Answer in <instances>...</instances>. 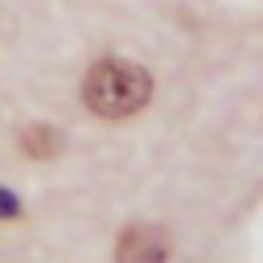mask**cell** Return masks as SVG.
Returning <instances> with one entry per match:
<instances>
[{
    "instance_id": "3957f363",
    "label": "cell",
    "mask_w": 263,
    "mask_h": 263,
    "mask_svg": "<svg viewBox=\"0 0 263 263\" xmlns=\"http://www.w3.org/2000/svg\"><path fill=\"white\" fill-rule=\"evenodd\" d=\"M21 148H25L33 160H49V156H58L62 140H58V132H53L49 123H37V127H25V136H21Z\"/></svg>"
},
{
    "instance_id": "7a4b0ae2",
    "label": "cell",
    "mask_w": 263,
    "mask_h": 263,
    "mask_svg": "<svg viewBox=\"0 0 263 263\" xmlns=\"http://www.w3.org/2000/svg\"><path fill=\"white\" fill-rule=\"evenodd\" d=\"M168 234L160 226H127L115 242V263H168Z\"/></svg>"
},
{
    "instance_id": "6da1fadb",
    "label": "cell",
    "mask_w": 263,
    "mask_h": 263,
    "mask_svg": "<svg viewBox=\"0 0 263 263\" xmlns=\"http://www.w3.org/2000/svg\"><path fill=\"white\" fill-rule=\"evenodd\" d=\"M152 95V78L144 66L136 62H123V58H107V62H95L86 70V82H82V99L95 115L103 119H127L136 115Z\"/></svg>"
},
{
    "instance_id": "277c9868",
    "label": "cell",
    "mask_w": 263,
    "mask_h": 263,
    "mask_svg": "<svg viewBox=\"0 0 263 263\" xmlns=\"http://www.w3.org/2000/svg\"><path fill=\"white\" fill-rule=\"evenodd\" d=\"M12 214H16V197L8 189H0V218H12Z\"/></svg>"
}]
</instances>
